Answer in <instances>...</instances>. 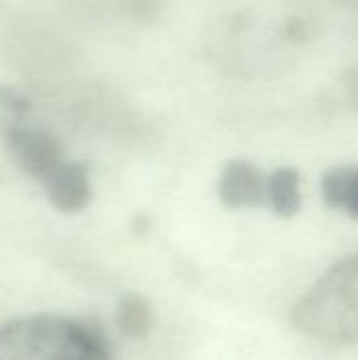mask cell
<instances>
[{"mask_svg":"<svg viewBox=\"0 0 358 360\" xmlns=\"http://www.w3.org/2000/svg\"><path fill=\"white\" fill-rule=\"evenodd\" d=\"M321 23L314 0H215L205 23V51L226 76L272 78L304 59Z\"/></svg>","mask_w":358,"mask_h":360,"instance_id":"1","label":"cell"},{"mask_svg":"<svg viewBox=\"0 0 358 360\" xmlns=\"http://www.w3.org/2000/svg\"><path fill=\"white\" fill-rule=\"evenodd\" d=\"M15 165L40 186L51 207L78 213L93 198L89 165L68 156L63 143L44 127L25 120L2 139Z\"/></svg>","mask_w":358,"mask_h":360,"instance_id":"2","label":"cell"},{"mask_svg":"<svg viewBox=\"0 0 358 360\" xmlns=\"http://www.w3.org/2000/svg\"><path fill=\"white\" fill-rule=\"evenodd\" d=\"M110 356L101 329L91 323L59 316L32 314L0 325V359H74Z\"/></svg>","mask_w":358,"mask_h":360,"instance_id":"3","label":"cell"},{"mask_svg":"<svg viewBox=\"0 0 358 360\" xmlns=\"http://www.w3.org/2000/svg\"><path fill=\"white\" fill-rule=\"evenodd\" d=\"M293 325L319 342L358 340V255L329 268L306 291L293 310Z\"/></svg>","mask_w":358,"mask_h":360,"instance_id":"4","label":"cell"},{"mask_svg":"<svg viewBox=\"0 0 358 360\" xmlns=\"http://www.w3.org/2000/svg\"><path fill=\"white\" fill-rule=\"evenodd\" d=\"M268 175L249 160L228 162L217 184L219 200L228 209L268 207Z\"/></svg>","mask_w":358,"mask_h":360,"instance_id":"5","label":"cell"},{"mask_svg":"<svg viewBox=\"0 0 358 360\" xmlns=\"http://www.w3.org/2000/svg\"><path fill=\"white\" fill-rule=\"evenodd\" d=\"M87 17L114 25H141L156 21L169 0H70Z\"/></svg>","mask_w":358,"mask_h":360,"instance_id":"6","label":"cell"},{"mask_svg":"<svg viewBox=\"0 0 358 360\" xmlns=\"http://www.w3.org/2000/svg\"><path fill=\"white\" fill-rule=\"evenodd\" d=\"M321 192L331 209L358 219V165L329 169L321 179Z\"/></svg>","mask_w":358,"mask_h":360,"instance_id":"7","label":"cell"},{"mask_svg":"<svg viewBox=\"0 0 358 360\" xmlns=\"http://www.w3.org/2000/svg\"><path fill=\"white\" fill-rule=\"evenodd\" d=\"M268 207L281 215L291 217L302 207V179L291 167H281L268 175Z\"/></svg>","mask_w":358,"mask_h":360,"instance_id":"8","label":"cell"},{"mask_svg":"<svg viewBox=\"0 0 358 360\" xmlns=\"http://www.w3.org/2000/svg\"><path fill=\"white\" fill-rule=\"evenodd\" d=\"M152 308L150 304L137 295V293H127L116 308V325L120 333L129 340H141L150 333L152 329Z\"/></svg>","mask_w":358,"mask_h":360,"instance_id":"9","label":"cell"},{"mask_svg":"<svg viewBox=\"0 0 358 360\" xmlns=\"http://www.w3.org/2000/svg\"><path fill=\"white\" fill-rule=\"evenodd\" d=\"M32 118V101L17 89L0 84V139L8 135L11 129Z\"/></svg>","mask_w":358,"mask_h":360,"instance_id":"10","label":"cell"},{"mask_svg":"<svg viewBox=\"0 0 358 360\" xmlns=\"http://www.w3.org/2000/svg\"><path fill=\"white\" fill-rule=\"evenodd\" d=\"M342 97H344V103L352 112H358V65L350 72H346L342 80Z\"/></svg>","mask_w":358,"mask_h":360,"instance_id":"11","label":"cell"},{"mask_svg":"<svg viewBox=\"0 0 358 360\" xmlns=\"http://www.w3.org/2000/svg\"><path fill=\"white\" fill-rule=\"evenodd\" d=\"M338 2H344V4H348L352 8H358V0H338Z\"/></svg>","mask_w":358,"mask_h":360,"instance_id":"12","label":"cell"}]
</instances>
